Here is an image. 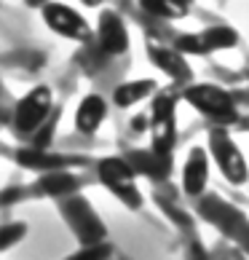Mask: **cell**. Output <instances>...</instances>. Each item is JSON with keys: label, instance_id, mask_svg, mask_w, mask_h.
<instances>
[{"label": "cell", "instance_id": "obj_9", "mask_svg": "<svg viewBox=\"0 0 249 260\" xmlns=\"http://www.w3.org/2000/svg\"><path fill=\"white\" fill-rule=\"evenodd\" d=\"M64 217H70V223L75 225V234L81 236V242L83 244H97L102 234H104V228L97 217H94V212L91 207L86 204L83 199H73V201H67V207H64Z\"/></svg>", "mask_w": 249, "mask_h": 260}, {"label": "cell", "instance_id": "obj_1", "mask_svg": "<svg viewBox=\"0 0 249 260\" xmlns=\"http://www.w3.org/2000/svg\"><path fill=\"white\" fill-rule=\"evenodd\" d=\"M41 19L43 24L49 27L54 35L59 38H67V41H78V43H89L94 38V30L89 24L78 8L67 6V3H59V0H51L41 8Z\"/></svg>", "mask_w": 249, "mask_h": 260}, {"label": "cell", "instance_id": "obj_19", "mask_svg": "<svg viewBox=\"0 0 249 260\" xmlns=\"http://www.w3.org/2000/svg\"><path fill=\"white\" fill-rule=\"evenodd\" d=\"M78 3H81V6H86V8H99V6L104 3V0H78Z\"/></svg>", "mask_w": 249, "mask_h": 260}, {"label": "cell", "instance_id": "obj_13", "mask_svg": "<svg viewBox=\"0 0 249 260\" xmlns=\"http://www.w3.org/2000/svg\"><path fill=\"white\" fill-rule=\"evenodd\" d=\"M150 94H156V81L153 78H139V81H129V83H121L116 91H113V102L118 108H131L142 100H148Z\"/></svg>", "mask_w": 249, "mask_h": 260}, {"label": "cell", "instance_id": "obj_3", "mask_svg": "<svg viewBox=\"0 0 249 260\" xmlns=\"http://www.w3.org/2000/svg\"><path fill=\"white\" fill-rule=\"evenodd\" d=\"M185 102L193 105L198 113H204L212 121H236V102L225 89L212 83H193L185 89Z\"/></svg>", "mask_w": 249, "mask_h": 260}, {"label": "cell", "instance_id": "obj_17", "mask_svg": "<svg viewBox=\"0 0 249 260\" xmlns=\"http://www.w3.org/2000/svg\"><path fill=\"white\" fill-rule=\"evenodd\" d=\"M110 257V247L108 244H86L81 252H75L73 257H67V260H108Z\"/></svg>", "mask_w": 249, "mask_h": 260}, {"label": "cell", "instance_id": "obj_15", "mask_svg": "<svg viewBox=\"0 0 249 260\" xmlns=\"http://www.w3.org/2000/svg\"><path fill=\"white\" fill-rule=\"evenodd\" d=\"M142 11H148L150 16L158 19H183L188 16L193 0H139Z\"/></svg>", "mask_w": 249, "mask_h": 260}, {"label": "cell", "instance_id": "obj_8", "mask_svg": "<svg viewBox=\"0 0 249 260\" xmlns=\"http://www.w3.org/2000/svg\"><path fill=\"white\" fill-rule=\"evenodd\" d=\"M97 41H99V49L110 56H118V54H126L129 51V30L123 24V19L104 8L99 14V22H97Z\"/></svg>", "mask_w": 249, "mask_h": 260}, {"label": "cell", "instance_id": "obj_12", "mask_svg": "<svg viewBox=\"0 0 249 260\" xmlns=\"http://www.w3.org/2000/svg\"><path fill=\"white\" fill-rule=\"evenodd\" d=\"M148 54L156 67H161L169 78L174 81H190V67L185 62V54L177 51V49H166V46H158V43H150L148 46Z\"/></svg>", "mask_w": 249, "mask_h": 260}, {"label": "cell", "instance_id": "obj_5", "mask_svg": "<svg viewBox=\"0 0 249 260\" xmlns=\"http://www.w3.org/2000/svg\"><path fill=\"white\" fill-rule=\"evenodd\" d=\"M99 180L123 204H129L131 209L142 207V196H139L137 185H134V167L126 158H102L99 161Z\"/></svg>", "mask_w": 249, "mask_h": 260}, {"label": "cell", "instance_id": "obj_2", "mask_svg": "<svg viewBox=\"0 0 249 260\" xmlns=\"http://www.w3.org/2000/svg\"><path fill=\"white\" fill-rule=\"evenodd\" d=\"M54 108V94L49 86H32L14 108V132L16 134H32L43 126Z\"/></svg>", "mask_w": 249, "mask_h": 260}, {"label": "cell", "instance_id": "obj_10", "mask_svg": "<svg viewBox=\"0 0 249 260\" xmlns=\"http://www.w3.org/2000/svg\"><path fill=\"white\" fill-rule=\"evenodd\" d=\"M206 182H209V156H206V148L196 145L188 153L183 167V188L188 196H201Z\"/></svg>", "mask_w": 249, "mask_h": 260}, {"label": "cell", "instance_id": "obj_16", "mask_svg": "<svg viewBox=\"0 0 249 260\" xmlns=\"http://www.w3.org/2000/svg\"><path fill=\"white\" fill-rule=\"evenodd\" d=\"M27 234V225L24 223H8V225H0V252L8 247H14L19 239H24Z\"/></svg>", "mask_w": 249, "mask_h": 260}, {"label": "cell", "instance_id": "obj_14", "mask_svg": "<svg viewBox=\"0 0 249 260\" xmlns=\"http://www.w3.org/2000/svg\"><path fill=\"white\" fill-rule=\"evenodd\" d=\"M78 188V177L67 175V172H49L32 185V193L38 196H67Z\"/></svg>", "mask_w": 249, "mask_h": 260}, {"label": "cell", "instance_id": "obj_18", "mask_svg": "<svg viewBox=\"0 0 249 260\" xmlns=\"http://www.w3.org/2000/svg\"><path fill=\"white\" fill-rule=\"evenodd\" d=\"M46 3H51V0H24V6L27 8H35V11H41Z\"/></svg>", "mask_w": 249, "mask_h": 260}, {"label": "cell", "instance_id": "obj_4", "mask_svg": "<svg viewBox=\"0 0 249 260\" xmlns=\"http://www.w3.org/2000/svg\"><path fill=\"white\" fill-rule=\"evenodd\" d=\"M209 153H212V158L217 161L220 172H223V177L228 182H233V185H244L249 180V167H246V158L244 153L238 150V145L233 142V137L223 129H215L209 134Z\"/></svg>", "mask_w": 249, "mask_h": 260}, {"label": "cell", "instance_id": "obj_6", "mask_svg": "<svg viewBox=\"0 0 249 260\" xmlns=\"http://www.w3.org/2000/svg\"><path fill=\"white\" fill-rule=\"evenodd\" d=\"M174 110L177 100L169 91H161L153 102V115H150V132H153V150L161 156H169L177 140V126H174Z\"/></svg>", "mask_w": 249, "mask_h": 260}, {"label": "cell", "instance_id": "obj_11", "mask_svg": "<svg viewBox=\"0 0 249 260\" xmlns=\"http://www.w3.org/2000/svg\"><path fill=\"white\" fill-rule=\"evenodd\" d=\"M104 118H108V102H104L99 94H86L75 108V129L81 134H94Z\"/></svg>", "mask_w": 249, "mask_h": 260}, {"label": "cell", "instance_id": "obj_7", "mask_svg": "<svg viewBox=\"0 0 249 260\" xmlns=\"http://www.w3.org/2000/svg\"><path fill=\"white\" fill-rule=\"evenodd\" d=\"M236 43H238V32L233 27H209L204 32L180 35L177 51H183V54H212V51L233 49Z\"/></svg>", "mask_w": 249, "mask_h": 260}]
</instances>
